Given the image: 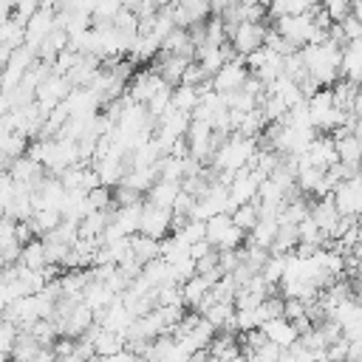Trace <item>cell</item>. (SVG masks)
Listing matches in <instances>:
<instances>
[{"mask_svg":"<svg viewBox=\"0 0 362 362\" xmlns=\"http://www.w3.org/2000/svg\"><path fill=\"white\" fill-rule=\"evenodd\" d=\"M232 317H235V308L232 303H212L206 311H204V320L218 331V328H232Z\"/></svg>","mask_w":362,"mask_h":362,"instance_id":"cell-21","label":"cell"},{"mask_svg":"<svg viewBox=\"0 0 362 362\" xmlns=\"http://www.w3.org/2000/svg\"><path fill=\"white\" fill-rule=\"evenodd\" d=\"M17 266H20V269H28V272H42V269L48 266V263H45V249H42V240L31 238L25 246H20Z\"/></svg>","mask_w":362,"mask_h":362,"instance_id":"cell-15","label":"cell"},{"mask_svg":"<svg viewBox=\"0 0 362 362\" xmlns=\"http://www.w3.org/2000/svg\"><path fill=\"white\" fill-rule=\"evenodd\" d=\"M14 337H17V328L8 325L6 320H0V354H11V345H14Z\"/></svg>","mask_w":362,"mask_h":362,"instance_id":"cell-26","label":"cell"},{"mask_svg":"<svg viewBox=\"0 0 362 362\" xmlns=\"http://www.w3.org/2000/svg\"><path fill=\"white\" fill-rule=\"evenodd\" d=\"M263 37H266V28L260 23H238L232 31H229V40H232V51L238 57H249L252 51L263 48Z\"/></svg>","mask_w":362,"mask_h":362,"instance_id":"cell-6","label":"cell"},{"mask_svg":"<svg viewBox=\"0 0 362 362\" xmlns=\"http://www.w3.org/2000/svg\"><path fill=\"white\" fill-rule=\"evenodd\" d=\"M300 161L303 164H308V167H317V170H328V167H334L337 164V150H334V141L331 139H325V136H314L311 141H308V147L303 150V156H300Z\"/></svg>","mask_w":362,"mask_h":362,"instance_id":"cell-9","label":"cell"},{"mask_svg":"<svg viewBox=\"0 0 362 362\" xmlns=\"http://www.w3.org/2000/svg\"><path fill=\"white\" fill-rule=\"evenodd\" d=\"M88 337H90V342H93V356H113V354H119V351H124V339L119 337V334H110V331H102V328H90V331H85Z\"/></svg>","mask_w":362,"mask_h":362,"instance_id":"cell-13","label":"cell"},{"mask_svg":"<svg viewBox=\"0 0 362 362\" xmlns=\"http://www.w3.org/2000/svg\"><path fill=\"white\" fill-rule=\"evenodd\" d=\"M331 201H334L339 218H356V215H359V206H362L359 175H356V178H348V181H339V184L331 189Z\"/></svg>","mask_w":362,"mask_h":362,"instance_id":"cell-4","label":"cell"},{"mask_svg":"<svg viewBox=\"0 0 362 362\" xmlns=\"http://www.w3.org/2000/svg\"><path fill=\"white\" fill-rule=\"evenodd\" d=\"M170 229H173V212L170 209H161V206H153V204H141L139 232L136 235H144L150 240H164Z\"/></svg>","mask_w":362,"mask_h":362,"instance_id":"cell-3","label":"cell"},{"mask_svg":"<svg viewBox=\"0 0 362 362\" xmlns=\"http://www.w3.org/2000/svg\"><path fill=\"white\" fill-rule=\"evenodd\" d=\"M130 257L141 266H147L150 260H158V240H150L144 235H133L130 238Z\"/></svg>","mask_w":362,"mask_h":362,"instance_id":"cell-19","label":"cell"},{"mask_svg":"<svg viewBox=\"0 0 362 362\" xmlns=\"http://www.w3.org/2000/svg\"><path fill=\"white\" fill-rule=\"evenodd\" d=\"M161 88H170V85H164L153 71H141V74H136L133 79H130V85H127V99L133 102V105H147Z\"/></svg>","mask_w":362,"mask_h":362,"instance_id":"cell-10","label":"cell"},{"mask_svg":"<svg viewBox=\"0 0 362 362\" xmlns=\"http://www.w3.org/2000/svg\"><path fill=\"white\" fill-rule=\"evenodd\" d=\"M260 334L266 337V342L277 345L280 351H286V348H291V345L297 342V331H294V325H291L288 320H283V317L263 322V325H260Z\"/></svg>","mask_w":362,"mask_h":362,"instance_id":"cell-12","label":"cell"},{"mask_svg":"<svg viewBox=\"0 0 362 362\" xmlns=\"http://www.w3.org/2000/svg\"><path fill=\"white\" fill-rule=\"evenodd\" d=\"M3 311H6V305H3V303H0V320H3Z\"/></svg>","mask_w":362,"mask_h":362,"instance_id":"cell-27","label":"cell"},{"mask_svg":"<svg viewBox=\"0 0 362 362\" xmlns=\"http://www.w3.org/2000/svg\"><path fill=\"white\" fill-rule=\"evenodd\" d=\"M206 291H209V283H206L204 277H198V274H192L189 280L181 283V300H184L187 305H198Z\"/></svg>","mask_w":362,"mask_h":362,"instance_id":"cell-23","label":"cell"},{"mask_svg":"<svg viewBox=\"0 0 362 362\" xmlns=\"http://www.w3.org/2000/svg\"><path fill=\"white\" fill-rule=\"evenodd\" d=\"M246 79H249V71H246L243 59H240V57H235L232 62H226L221 71H215V74H212L209 85H212V90H215V93L226 96V93L240 90V85H243Z\"/></svg>","mask_w":362,"mask_h":362,"instance_id":"cell-7","label":"cell"},{"mask_svg":"<svg viewBox=\"0 0 362 362\" xmlns=\"http://www.w3.org/2000/svg\"><path fill=\"white\" fill-rule=\"evenodd\" d=\"M359 76H362V40H354L339 48V79L356 85Z\"/></svg>","mask_w":362,"mask_h":362,"instance_id":"cell-11","label":"cell"},{"mask_svg":"<svg viewBox=\"0 0 362 362\" xmlns=\"http://www.w3.org/2000/svg\"><path fill=\"white\" fill-rule=\"evenodd\" d=\"M54 28V6H40L37 14L25 23L23 28V45H28L34 54L40 48V42L48 37V31Z\"/></svg>","mask_w":362,"mask_h":362,"instance_id":"cell-8","label":"cell"},{"mask_svg":"<svg viewBox=\"0 0 362 362\" xmlns=\"http://www.w3.org/2000/svg\"><path fill=\"white\" fill-rule=\"evenodd\" d=\"M331 141H334V150H337V161L339 164H351V167L359 164V156H362L359 136H334Z\"/></svg>","mask_w":362,"mask_h":362,"instance_id":"cell-16","label":"cell"},{"mask_svg":"<svg viewBox=\"0 0 362 362\" xmlns=\"http://www.w3.org/2000/svg\"><path fill=\"white\" fill-rule=\"evenodd\" d=\"M59 221H62V215H59L57 209H34L31 218H28V223H31V229H34L37 235L54 232V229L59 226Z\"/></svg>","mask_w":362,"mask_h":362,"instance_id":"cell-22","label":"cell"},{"mask_svg":"<svg viewBox=\"0 0 362 362\" xmlns=\"http://www.w3.org/2000/svg\"><path fill=\"white\" fill-rule=\"evenodd\" d=\"M178 192H181V184H175V181H156L150 189H147V204H153V206H161V209H170L173 206V201L178 198Z\"/></svg>","mask_w":362,"mask_h":362,"instance_id":"cell-17","label":"cell"},{"mask_svg":"<svg viewBox=\"0 0 362 362\" xmlns=\"http://www.w3.org/2000/svg\"><path fill=\"white\" fill-rule=\"evenodd\" d=\"M113 300H116V294H113L107 286H102L99 280H90V283L82 288V305L90 308L93 314L102 311V308H107Z\"/></svg>","mask_w":362,"mask_h":362,"instance_id":"cell-14","label":"cell"},{"mask_svg":"<svg viewBox=\"0 0 362 362\" xmlns=\"http://www.w3.org/2000/svg\"><path fill=\"white\" fill-rule=\"evenodd\" d=\"M257 150V139H243L238 133H229V139H223L218 144V150L212 153L215 158V170L218 173H238L240 167L249 164V158Z\"/></svg>","mask_w":362,"mask_h":362,"instance_id":"cell-2","label":"cell"},{"mask_svg":"<svg viewBox=\"0 0 362 362\" xmlns=\"http://www.w3.org/2000/svg\"><path fill=\"white\" fill-rule=\"evenodd\" d=\"M71 93V85H68V79L65 76H57V74H51V76H45L40 85H37V90H34V105L42 110V113H51L65 96Z\"/></svg>","mask_w":362,"mask_h":362,"instance_id":"cell-5","label":"cell"},{"mask_svg":"<svg viewBox=\"0 0 362 362\" xmlns=\"http://www.w3.org/2000/svg\"><path fill=\"white\" fill-rule=\"evenodd\" d=\"M322 11H325V17H328L331 25H339L351 14V3L348 0H331V3L322 6Z\"/></svg>","mask_w":362,"mask_h":362,"instance_id":"cell-25","label":"cell"},{"mask_svg":"<svg viewBox=\"0 0 362 362\" xmlns=\"http://www.w3.org/2000/svg\"><path fill=\"white\" fill-rule=\"evenodd\" d=\"M339 48H342V45L331 42L328 37H325L322 42L303 45V48H300V59H303L305 76H308L317 88L337 82V76H339Z\"/></svg>","mask_w":362,"mask_h":362,"instance_id":"cell-1","label":"cell"},{"mask_svg":"<svg viewBox=\"0 0 362 362\" xmlns=\"http://www.w3.org/2000/svg\"><path fill=\"white\" fill-rule=\"evenodd\" d=\"M229 221H232V226H235V229H240L243 235H246V232H252V229H255V223H257V209H255V204L235 206V209H232V215H229Z\"/></svg>","mask_w":362,"mask_h":362,"instance_id":"cell-24","label":"cell"},{"mask_svg":"<svg viewBox=\"0 0 362 362\" xmlns=\"http://www.w3.org/2000/svg\"><path fill=\"white\" fill-rule=\"evenodd\" d=\"M206 354L209 356H215V359H221V362H229V359H235L238 354H240V345H238V339L232 337V334H221V337H212V342H209V348H206Z\"/></svg>","mask_w":362,"mask_h":362,"instance_id":"cell-20","label":"cell"},{"mask_svg":"<svg viewBox=\"0 0 362 362\" xmlns=\"http://www.w3.org/2000/svg\"><path fill=\"white\" fill-rule=\"evenodd\" d=\"M274 232H277V218H257L255 229L249 232V246L269 252L272 240H274Z\"/></svg>","mask_w":362,"mask_h":362,"instance_id":"cell-18","label":"cell"}]
</instances>
